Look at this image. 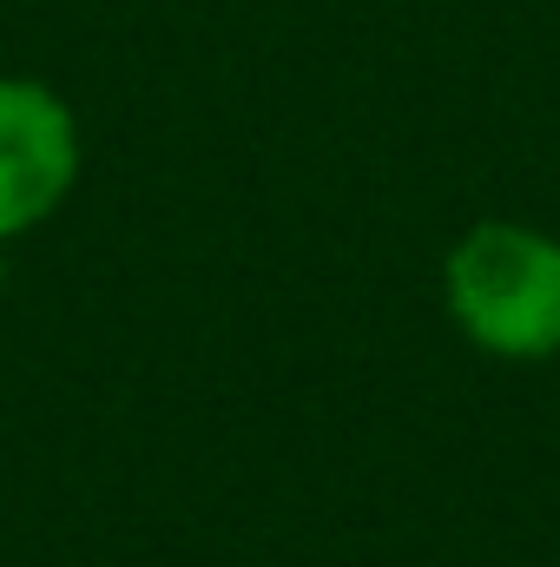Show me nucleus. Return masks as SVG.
<instances>
[{"label": "nucleus", "mask_w": 560, "mask_h": 567, "mask_svg": "<svg viewBox=\"0 0 560 567\" xmlns=\"http://www.w3.org/2000/svg\"><path fill=\"white\" fill-rule=\"evenodd\" d=\"M0 297H7V245H0Z\"/></svg>", "instance_id": "obj_3"}, {"label": "nucleus", "mask_w": 560, "mask_h": 567, "mask_svg": "<svg viewBox=\"0 0 560 567\" xmlns=\"http://www.w3.org/2000/svg\"><path fill=\"white\" fill-rule=\"evenodd\" d=\"M442 303L455 330L501 363L560 357V238L488 218L442 258Z\"/></svg>", "instance_id": "obj_1"}, {"label": "nucleus", "mask_w": 560, "mask_h": 567, "mask_svg": "<svg viewBox=\"0 0 560 567\" xmlns=\"http://www.w3.org/2000/svg\"><path fill=\"white\" fill-rule=\"evenodd\" d=\"M80 185V120L27 73H0V245L40 231Z\"/></svg>", "instance_id": "obj_2"}]
</instances>
